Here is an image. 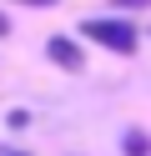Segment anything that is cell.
<instances>
[{
    "label": "cell",
    "mask_w": 151,
    "mask_h": 156,
    "mask_svg": "<svg viewBox=\"0 0 151 156\" xmlns=\"http://www.w3.org/2000/svg\"><path fill=\"white\" fill-rule=\"evenodd\" d=\"M81 35H86V41H96V45H106V51H116V55H131V51H136V41H141L131 20H111V15L86 20V25H81Z\"/></svg>",
    "instance_id": "cell-1"
},
{
    "label": "cell",
    "mask_w": 151,
    "mask_h": 156,
    "mask_svg": "<svg viewBox=\"0 0 151 156\" xmlns=\"http://www.w3.org/2000/svg\"><path fill=\"white\" fill-rule=\"evenodd\" d=\"M45 55L60 66V71H81V66H86V55H81V45L70 41V35H50V41H45Z\"/></svg>",
    "instance_id": "cell-2"
},
{
    "label": "cell",
    "mask_w": 151,
    "mask_h": 156,
    "mask_svg": "<svg viewBox=\"0 0 151 156\" xmlns=\"http://www.w3.org/2000/svg\"><path fill=\"white\" fill-rule=\"evenodd\" d=\"M121 151H126V156H146V151H151V141H146L141 131H126V141H121Z\"/></svg>",
    "instance_id": "cell-3"
},
{
    "label": "cell",
    "mask_w": 151,
    "mask_h": 156,
    "mask_svg": "<svg viewBox=\"0 0 151 156\" xmlns=\"http://www.w3.org/2000/svg\"><path fill=\"white\" fill-rule=\"evenodd\" d=\"M20 5H56V0H20Z\"/></svg>",
    "instance_id": "cell-4"
},
{
    "label": "cell",
    "mask_w": 151,
    "mask_h": 156,
    "mask_svg": "<svg viewBox=\"0 0 151 156\" xmlns=\"http://www.w3.org/2000/svg\"><path fill=\"white\" fill-rule=\"evenodd\" d=\"M0 35H10V20H5V15H0Z\"/></svg>",
    "instance_id": "cell-5"
},
{
    "label": "cell",
    "mask_w": 151,
    "mask_h": 156,
    "mask_svg": "<svg viewBox=\"0 0 151 156\" xmlns=\"http://www.w3.org/2000/svg\"><path fill=\"white\" fill-rule=\"evenodd\" d=\"M5 156H20V151H5Z\"/></svg>",
    "instance_id": "cell-6"
}]
</instances>
